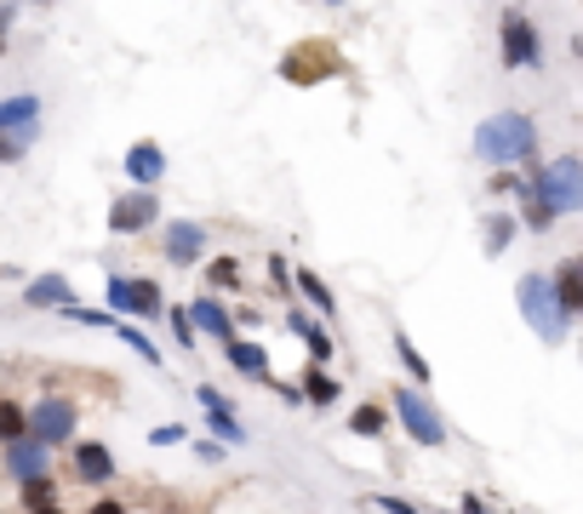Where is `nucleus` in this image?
<instances>
[{"label":"nucleus","instance_id":"f257e3e1","mask_svg":"<svg viewBox=\"0 0 583 514\" xmlns=\"http://www.w3.org/2000/svg\"><path fill=\"white\" fill-rule=\"evenodd\" d=\"M475 154L487 161L492 172H515L538 161V120L521 115V109H498L475 126Z\"/></svg>","mask_w":583,"mask_h":514},{"label":"nucleus","instance_id":"f03ea898","mask_svg":"<svg viewBox=\"0 0 583 514\" xmlns=\"http://www.w3.org/2000/svg\"><path fill=\"white\" fill-rule=\"evenodd\" d=\"M526 189L538 195L555 218H567V212L583 206V161H578V154H561V161H549V166H532Z\"/></svg>","mask_w":583,"mask_h":514},{"label":"nucleus","instance_id":"7ed1b4c3","mask_svg":"<svg viewBox=\"0 0 583 514\" xmlns=\"http://www.w3.org/2000/svg\"><path fill=\"white\" fill-rule=\"evenodd\" d=\"M515 303H521V320L538 331V338L555 349V343H567V320H561V308H555V292H549V274L544 269H532L515 280Z\"/></svg>","mask_w":583,"mask_h":514},{"label":"nucleus","instance_id":"20e7f679","mask_svg":"<svg viewBox=\"0 0 583 514\" xmlns=\"http://www.w3.org/2000/svg\"><path fill=\"white\" fill-rule=\"evenodd\" d=\"M384 411H389V418H400L407 441H418V446H446V441H452V429H446V418L435 411V400L418 395L412 383H407V389H395V395L384 400Z\"/></svg>","mask_w":583,"mask_h":514},{"label":"nucleus","instance_id":"39448f33","mask_svg":"<svg viewBox=\"0 0 583 514\" xmlns=\"http://www.w3.org/2000/svg\"><path fill=\"white\" fill-rule=\"evenodd\" d=\"M104 303H109V315H132L126 326H138V320H161L166 315V292L155 287V280H143V274H109L104 280Z\"/></svg>","mask_w":583,"mask_h":514},{"label":"nucleus","instance_id":"423d86ee","mask_svg":"<svg viewBox=\"0 0 583 514\" xmlns=\"http://www.w3.org/2000/svg\"><path fill=\"white\" fill-rule=\"evenodd\" d=\"M30 411V423H23V441H35L40 452H53V446H69L74 441V400H63V395H46V400H35V406H23Z\"/></svg>","mask_w":583,"mask_h":514},{"label":"nucleus","instance_id":"0eeeda50","mask_svg":"<svg viewBox=\"0 0 583 514\" xmlns=\"http://www.w3.org/2000/svg\"><path fill=\"white\" fill-rule=\"evenodd\" d=\"M498 40H503V69H544V40H538V30H532V17L521 7H503Z\"/></svg>","mask_w":583,"mask_h":514},{"label":"nucleus","instance_id":"6e6552de","mask_svg":"<svg viewBox=\"0 0 583 514\" xmlns=\"http://www.w3.org/2000/svg\"><path fill=\"white\" fill-rule=\"evenodd\" d=\"M343 63H338V51L326 46V40H298L287 58H281V81L287 86H320L326 74H338Z\"/></svg>","mask_w":583,"mask_h":514},{"label":"nucleus","instance_id":"1a4fd4ad","mask_svg":"<svg viewBox=\"0 0 583 514\" xmlns=\"http://www.w3.org/2000/svg\"><path fill=\"white\" fill-rule=\"evenodd\" d=\"M195 400H200V411H207V429H212L207 441H218L223 452L246 441V423L235 418V400L223 395V389H212V383H200V389H195Z\"/></svg>","mask_w":583,"mask_h":514},{"label":"nucleus","instance_id":"9d476101","mask_svg":"<svg viewBox=\"0 0 583 514\" xmlns=\"http://www.w3.org/2000/svg\"><path fill=\"white\" fill-rule=\"evenodd\" d=\"M149 223H161V195L126 189L109 200V235H143Z\"/></svg>","mask_w":583,"mask_h":514},{"label":"nucleus","instance_id":"9b49d317","mask_svg":"<svg viewBox=\"0 0 583 514\" xmlns=\"http://www.w3.org/2000/svg\"><path fill=\"white\" fill-rule=\"evenodd\" d=\"M120 172H126V184H132V189H143V195H155V184H161V177H166V149L161 143H132V149H126V161H120Z\"/></svg>","mask_w":583,"mask_h":514},{"label":"nucleus","instance_id":"f8f14e48","mask_svg":"<svg viewBox=\"0 0 583 514\" xmlns=\"http://www.w3.org/2000/svg\"><path fill=\"white\" fill-rule=\"evenodd\" d=\"M200 257H207V223L172 218V223H166V264H172V269H195Z\"/></svg>","mask_w":583,"mask_h":514},{"label":"nucleus","instance_id":"ddd939ff","mask_svg":"<svg viewBox=\"0 0 583 514\" xmlns=\"http://www.w3.org/2000/svg\"><path fill=\"white\" fill-rule=\"evenodd\" d=\"M69 480L74 486H109L115 480V452L104 441H81L69 452Z\"/></svg>","mask_w":583,"mask_h":514},{"label":"nucleus","instance_id":"4468645a","mask_svg":"<svg viewBox=\"0 0 583 514\" xmlns=\"http://www.w3.org/2000/svg\"><path fill=\"white\" fill-rule=\"evenodd\" d=\"M549 292H555V308H561V320L572 326L583 315V264L578 257H561V264L549 269Z\"/></svg>","mask_w":583,"mask_h":514},{"label":"nucleus","instance_id":"2eb2a0df","mask_svg":"<svg viewBox=\"0 0 583 514\" xmlns=\"http://www.w3.org/2000/svg\"><path fill=\"white\" fill-rule=\"evenodd\" d=\"M40 126V97L35 92H18V97H0V138H18L23 149H30Z\"/></svg>","mask_w":583,"mask_h":514},{"label":"nucleus","instance_id":"dca6fc26","mask_svg":"<svg viewBox=\"0 0 583 514\" xmlns=\"http://www.w3.org/2000/svg\"><path fill=\"white\" fill-rule=\"evenodd\" d=\"M184 315H189V326H195V338H218V343H230V338H235V315H230V308H223L212 292H207V297H195Z\"/></svg>","mask_w":583,"mask_h":514},{"label":"nucleus","instance_id":"f3484780","mask_svg":"<svg viewBox=\"0 0 583 514\" xmlns=\"http://www.w3.org/2000/svg\"><path fill=\"white\" fill-rule=\"evenodd\" d=\"M223 354H230V366L241 372V377H252V383H275V372H269V349L258 343V338H230L223 343Z\"/></svg>","mask_w":583,"mask_h":514},{"label":"nucleus","instance_id":"a211bd4d","mask_svg":"<svg viewBox=\"0 0 583 514\" xmlns=\"http://www.w3.org/2000/svg\"><path fill=\"white\" fill-rule=\"evenodd\" d=\"M287 326H292V338H298L303 349H310V366H320V372H326V360H333V331H326L315 315H303V308H292Z\"/></svg>","mask_w":583,"mask_h":514},{"label":"nucleus","instance_id":"6ab92c4d","mask_svg":"<svg viewBox=\"0 0 583 514\" xmlns=\"http://www.w3.org/2000/svg\"><path fill=\"white\" fill-rule=\"evenodd\" d=\"M23 303H30V308H53V315H58V308L74 303V287L63 274H35V280H23Z\"/></svg>","mask_w":583,"mask_h":514},{"label":"nucleus","instance_id":"aec40b11","mask_svg":"<svg viewBox=\"0 0 583 514\" xmlns=\"http://www.w3.org/2000/svg\"><path fill=\"white\" fill-rule=\"evenodd\" d=\"M7 475H12L18 486L53 475V452H40L35 441H12V446H7Z\"/></svg>","mask_w":583,"mask_h":514},{"label":"nucleus","instance_id":"412c9836","mask_svg":"<svg viewBox=\"0 0 583 514\" xmlns=\"http://www.w3.org/2000/svg\"><path fill=\"white\" fill-rule=\"evenodd\" d=\"M303 400H310L315 411H326V406L343 400V383L333 372H320V366H303Z\"/></svg>","mask_w":583,"mask_h":514},{"label":"nucleus","instance_id":"4be33fe9","mask_svg":"<svg viewBox=\"0 0 583 514\" xmlns=\"http://www.w3.org/2000/svg\"><path fill=\"white\" fill-rule=\"evenodd\" d=\"M292 292L303 297V303H315V315H333L338 308V297H333V287L315 274V269H292Z\"/></svg>","mask_w":583,"mask_h":514},{"label":"nucleus","instance_id":"5701e85b","mask_svg":"<svg viewBox=\"0 0 583 514\" xmlns=\"http://www.w3.org/2000/svg\"><path fill=\"white\" fill-rule=\"evenodd\" d=\"M389 429V411H384V400H361L349 411V434H361V441H377V434Z\"/></svg>","mask_w":583,"mask_h":514},{"label":"nucleus","instance_id":"b1692460","mask_svg":"<svg viewBox=\"0 0 583 514\" xmlns=\"http://www.w3.org/2000/svg\"><path fill=\"white\" fill-rule=\"evenodd\" d=\"M515 229H532V235H549V229H555V212L526 184H521V218H515Z\"/></svg>","mask_w":583,"mask_h":514},{"label":"nucleus","instance_id":"393cba45","mask_svg":"<svg viewBox=\"0 0 583 514\" xmlns=\"http://www.w3.org/2000/svg\"><path fill=\"white\" fill-rule=\"evenodd\" d=\"M395 354H400V366H407V377H412V389L423 395V389H429V360L418 354V343L407 338V331H395Z\"/></svg>","mask_w":583,"mask_h":514},{"label":"nucleus","instance_id":"a878e982","mask_svg":"<svg viewBox=\"0 0 583 514\" xmlns=\"http://www.w3.org/2000/svg\"><path fill=\"white\" fill-rule=\"evenodd\" d=\"M515 241V212H492L487 218V235H480V246H487V257H503Z\"/></svg>","mask_w":583,"mask_h":514},{"label":"nucleus","instance_id":"bb28decb","mask_svg":"<svg viewBox=\"0 0 583 514\" xmlns=\"http://www.w3.org/2000/svg\"><path fill=\"white\" fill-rule=\"evenodd\" d=\"M115 338H120L126 349H132L138 360H149V366H166V360H161V349H155V338H149L143 326H126V320H115Z\"/></svg>","mask_w":583,"mask_h":514},{"label":"nucleus","instance_id":"cd10ccee","mask_svg":"<svg viewBox=\"0 0 583 514\" xmlns=\"http://www.w3.org/2000/svg\"><path fill=\"white\" fill-rule=\"evenodd\" d=\"M18 503L30 509V514H35V509H53V503H58V480H53V475L23 480V486H18Z\"/></svg>","mask_w":583,"mask_h":514},{"label":"nucleus","instance_id":"c85d7f7f","mask_svg":"<svg viewBox=\"0 0 583 514\" xmlns=\"http://www.w3.org/2000/svg\"><path fill=\"white\" fill-rule=\"evenodd\" d=\"M207 287H212V297H218V292H235V287H241V264H235L230 252H218L212 264H207Z\"/></svg>","mask_w":583,"mask_h":514},{"label":"nucleus","instance_id":"c756f323","mask_svg":"<svg viewBox=\"0 0 583 514\" xmlns=\"http://www.w3.org/2000/svg\"><path fill=\"white\" fill-rule=\"evenodd\" d=\"M58 320H74V326H97V331H115V315H109V308H86L81 297H74L69 308H58Z\"/></svg>","mask_w":583,"mask_h":514},{"label":"nucleus","instance_id":"7c9ffc66","mask_svg":"<svg viewBox=\"0 0 583 514\" xmlns=\"http://www.w3.org/2000/svg\"><path fill=\"white\" fill-rule=\"evenodd\" d=\"M23 423H30V411H23V400H0V446L23 441Z\"/></svg>","mask_w":583,"mask_h":514},{"label":"nucleus","instance_id":"2f4dec72","mask_svg":"<svg viewBox=\"0 0 583 514\" xmlns=\"http://www.w3.org/2000/svg\"><path fill=\"white\" fill-rule=\"evenodd\" d=\"M161 320L172 326V343H177V349H195V326H189V315H184V308H177V303H172V308H166V315H161Z\"/></svg>","mask_w":583,"mask_h":514},{"label":"nucleus","instance_id":"473e14b6","mask_svg":"<svg viewBox=\"0 0 583 514\" xmlns=\"http://www.w3.org/2000/svg\"><path fill=\"white\" fill-rule=\"evenodd\" d=\"M521 184H526V172H492V177H487L492 195H521Z\"/></svg>","mask_w":583,"mask_h":514},{"label":"nucleus","instance_id":"72a5a7b5","mask_svg":"<svg viewBox=\"0 0 583 514\" xmlns=\"http://www.w3.org/2000/svg\"><path fill=\"white\" fill-rule=\"evenodd\" d=\"M189 434H184V423H161V429H149V446H184Z\"/></svg>","mask_w":583,"mask_h":514},{"label":"nucleus","instance_id":"f704fd0d","mask_svg":"<svg viewBox=\"0 0 583 514\" xmlns=\"http://www.w3.org/2000/svg\"><path fill=\"white\" fill-rule=\"evenodd\" d=\"M269 280H275V292H292V264L281 252H269Z\"/></svg>","mask_w":583,"mask_h":514},{"label":"nucleus","instance_id":"c9c22d12","mask_svg":"<svg viewBox=\"0 0 583 514\" xmlns=\"http://www.w3.org/2000/svg\"><path fill=\"white\" fill-rule=\"evenodd\" d=\"M372 503H377V509H384V514H418V509H412L407 498H384V492H377Z\"/></svg>","mask_w":583,"mask_h":514},{"label":"nucleus","instance_id":"e433bc0d","mask_svg":"<svg viewBox=\"0 0 583 514\" xmlns=\"http://www.w3.org/2000/svg\"><path fill=\"white\" fill-rule=\"evenodd\" d=\"M195 457H200V463H223V457H230V452H223L218 441H195Z\"/></svg>","mask_w":583,"mask_h":514},{"label":"nucleus","instance_id":"4c0bfd02","mask_svg":"<svg viewBox=\"0 0 583 514\" xmlns=\"http://www.w3.org/2000/svg\"><path fill=\"white\" fill-rule=\"evenodd\" d=\"M12 161H23V143L18 138H0V166H12Z\"/></svg>","mask_w":583,"mask_h":514},{"label":"nucleus","instance_id":"58836bf2","mask_svg":"<svg viewBox=\"0 0 583 514\" xmlns=\"http://www.w3.org/2000/svg\"><path fill=\"white\" fill-rule=\"evenodd\" d=\"M86 514H126V498H97Z\"/></svg>","mask_w":583,"mask_h":514},{"label":"nucleus","instance_id":"ea45409f","mask_svg":"<svg viewBox=\"0 0 583 514\" xmlns=\"http://www.w3.org/2000/svg\"><path fill=\"white\" fill-rule=\"evenodd\" d=\"M12 17H18V7H0V51H7V30H12Z\"/></svg>","mask_w":583,"mask_h":514},{"label":"nucleus","instance_id":"a19ab883","mask_svg":"<svg viewBox=\"0 0 583 514\" xmlns=\"http://www.w3.org/2000/svg\"><path fill=\"white\" fill-rule=\"evenodd\" d=\"M35 514H63V509H58V503H53V509H35Z\"/></svg>","mask_w":583,"mask_h":514}]
</instances>
